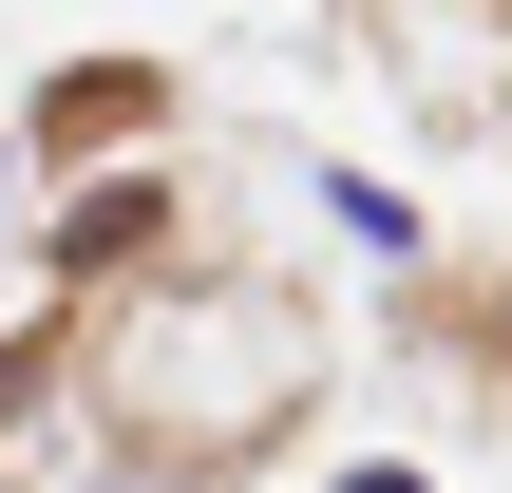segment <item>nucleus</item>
Masks as SVG:
<instances>
[{
  "label": "nucleus",
  "instance_id": "obj_1",
  "mask_svg": "<svg viewBox=\"0 0 512 493\" xmlns=\"http://www.w3.org/2000/svg\"><path fill=\"white\" fill-rule=\"evenodd\" d=\"M152 247H171V171H95V190L38 228V285H57V304H95V285H133Z\"/></svg>",
  "mask_w": 512,
  "mask_h": 493
},
{
  "label": "nucleus",
  "instance_id": "obj_2",
  "mask_svg": "<svg viewBox=\"0 0 512 493\" xmlns=\"http://www.w3.org/2000/svg\"><path fill=\"white\" fill-rule=\"evenodd\" d=\"M133 114H171L152 57H76V76H38V152H114Z\"/></svg>",
  "mask_w": 512,
  "mask_h": 493
},
{
  "label": "nucleus",
  "instance_id": "obj_3",
  "mask_svg": "<svg viewBox=\"0 0 512 493\" xmlns=\"http://www.w3.org/2000/svg\"><path fill=\"white\" fill-rule=\"evenodd\" d=\"M323 228H342V247H380V266H399V247H418V209H399V190H380V171H323Z\"/></svg>",
  "mask_w": 512,
  "mask_h": 493
},
{
  "label": "nucleus",
  "instance_id": "obj_4",
  "mask_svg": "<svg viewBox=\"0 0 512 493\" xmlns=\"http://www.w3.org/2000/svg\"><path fill=\"white\" fill-rule=\"evenodd\" d=\"M323 493H437V475H418V456H342Z\"/></svg>",
  "mask_w": 512,
  "mask_h": 493
}]
</instances>
